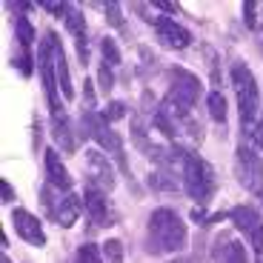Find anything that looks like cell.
Segmentation results:
<instances>
[{
	"instance_id": "obj_1",
	"label": "cell",
	"mask_w": 263,
	"mask_h": 263,
	"mask_svg": "<svg viewBox=\"0 0 263 263\" xmlns=\"http://www.w3.org/2000/svg\"><path fill=\"white\" fill-rule=\"evenodd\" d=\"M186 246V223L175 209H155L146 223V252L149 255H172Z\"/></svg>"
},
{
	"instance_id": "obj_2",
	"label": "cell",
	"mask_w": 263,
	"mask_h": 263,
	"mask_svg": "<svg viewBox=\"0 0 263 263\" xmlns=\"http://www.w3.org/2000/svg\"><path fill=\"white\" fill-rule=\"evenodd\" d=\"M175 160L180 163V172H183L186 195L195 203L203 206L212 197V192H215V169L203 158H197L195 152H186V149H175Z\"/></svg>"
},
{
	"instance_id": "obj_3",
	"label": "cell",
	"mask_w": 263,
	"mask_h": 263,
	"mask_svg": "<svg viewBox=\"0 0 263 263\" xmlns=\"http://www.w3.org/2000/svg\"><path fill=\"white\" fill-rule=\"evenodd\" d=\"M229 78L235 86V98H237V112H240V123L243 132H249L252 120L257 115V103H260V92H257V80L252 74V69L243 60H232L229 66Z\"/></svg>"
},
{
	"instance_id": "obj_17",
	"label": "cell",
	"mask_w": 263,
	"mask_h": 263,
	"mask_svg": "<svg viewBox=\"0 0 263 263\" xmlns=\"http://www.w3.org/2000/svg\"><path fill=\"white\" fill-rule=\"evenodd\" d=\"M54 58H58V80H60V92H63L66 100H74V86H72V78H69V63H66V54H63V46H60L58 34H54Z\"/></svg>"
},
{
	"instance_id": "obj_23",
	"label": "cell",
	"mask_w": 263,
	"mask_h": 263,
	"mask_svg": "<svg viewBox=\"0 0 263 263\" xmlns=\"http://www.w3.org/2000/svg\"><path fill=\"white\" fill-rule=\"evenodd\" d=\"M100 54H103V63H109V66H118L120 63V49H118V43H115L112 37L100 40Z\"/></svg>"
},
{
	"instance_id": "obj_29",
	"label": "cell",
	"mask_w": 263,
	"mask_h": 263,
	"mask_svg": "<svg viewBox=\"0 0 263 263\" xmlns=\"http://www.w3.org/2000/svg\"><path fill=\"white\" fill-rule=\"evenodd\" d=\"M255 9H257V3H255V0H246V3H243V20H246V26H249V29H257Z\"/></svg>"
},
{
	"instance_id": "obj_34",
	"label": "cell",
	"mask_w": 263,
	"mask_h": 263,
	"mask_svg": "<svg viewBox=\"0 0 263 263\" xmlns=\"http://www.w3.org/2000/svg\"><path fill=\"white\" fill-rule=\"evenodd\" d=\"M155 6H158V9H166L169 14H175V12H178V3H166V0H158Z\"/></svg>"
},
{
	"instance_id": "obj_6",
	"label": "cell",
	"mask_w": 263,
	"mask_h": 263,
	"mask_svg": "<svg viewBox=\"0 0 263 263\" xmlns=\"http://www.w3.org/2000/svg\"><path fill=\"white\" fill-rule=\"evenodd\" d=\"M80 135H83V138H92L100 149L115 152V155L123 149L120 135L109 126V120H106L100 112H95V109H86V112L80 115Z\"/></svg>"
},
{
	"instance_id": "obj_8",
	"label": "cell",
	"mask_w": 263,
	"mask_h": 263,
	"mask_svg": "<svg viewBox=\"0 0 263 263\" xmlns=\"http://www.w3.org/2000/svg\"><path fill=\"white\" fill-rule=\"evenodd\" d=\"M232 223H235L237 232H243L246 237H249L252 249L257 252V257L263 255V223H260V215H257L252 206H235V209L229 212Z\"/></svg>"
},
{
	"instance_id": "obj_36",
	"label": "cell",
	"mask_w": 263,
	"mask_h": 263,
	"mask_svg": "<svg viewBox=\"0 0 263 263\" xmlns=\"http://www.w3.org/2000/svg\"><path fill=\"white\" fill-rule=\"evenodd\" d=\"M0 263H12V260H9V257H6V255H3V260H0Z\"/></svg>"
},
{
	"instance_id": "obj_14",
	"label": "cell",
	"mask_w": 263,
	"mask_h": 263,
	"mask_svg": "<svg viewBox=\"0 0 263 263\" xmlns=\"http://www.w3.org/2000/svg\"><path fill=\"white\" fill-rule=\"evenodd\" d=\"M212 257L217 263H249L246 249L240 240H232L229 235H217L215 243H212Z\"/></svg>"
},
{
	"instance_id": "obj_5",
	"label": "cell",
	"mask_w": 263,
	"mask_h": 263,
	"mask_svg": "<svg viewBox=\"0 0 263 263\" xmlns=\"http://www.w3.org/2000/svg\"><path fill=\"white\" fill-rule=\"evenodd\" d=\"M166 78H169V103L175 106L180 115H186L192 106L200 100L203 86H200V80H197L195 74L180 69V66H172L169 72H166Z\"/></svg>"
},
{
	"instance_id": "obj_32",
	"label": "cell",
	"mask_w": 263,
	"mask_h": 263,
	"mask_svg": "<svg viewBox=\"0 0 263 263\" xmlns=\"http://www.w3.org/2000/svg\"><path fill=\"white\" fill-rule=\"evenodd\" d=\"M83 98H86V106L92 109L95 106V80H89V78L83 80Z\"/></svg>"
},
{
	"instance_id": "obj_4",
	"label": "cell",
	"mask_w": 263,
	"mask_h": 263,
	"mask_svg": "<svg viewBox=\"0 0 263 263\" xmlns=\"http://www.w3.org/2000/svg\"><path fill=\"white\" fill-rule=\"evenodd\" d=\"M37 66H40L43 92H46V100H49V112H52V115L63 112V103H60V98H58L60 80H58V58H54V32H46V34H43V40H40Z\"/></svg>"
},
{
	"instance_id": "obj_16",
	"label": "cell",
	"mask_w": 263,
	"mask_h": 263,
	"mask_svg": "<svg viewBox=\"0 0 263 263\" xmlns=\"http://www.w3.org/2000/svg\"><path fill=\"white\" fill-rule=\"evenodd\" d=\"M52 138H54V143H58V149L74 155V149H78V140H74V135H72V123H69L66 112L52 115Z\"/></svg>"
},
{
	"instance_id": "obj_19",
	"label": "cell",
	"mask_w": 263,
	"mask_h": 263,
	"mask_svg": "<svg viewBox=\"0 0 263 263\" xmlns=\"http://www.w3.org/2000/svg\"><path fill=\"white\" fill-rule=\"evenodd\" d=\"M14 37H17V49H23V52H32L34 26L29 23V17H17V20H14Z\"/></svg>"
},
{
	"instance_id": "obj_37",
	"label": "cell",
	"mask_w": 263,
	"mask_h": 263,
	"mask_svg": "<svg viewBox=\"0 0 263 263\" xmlns=\"http://www.w3.org/2000/svg\"><path fill=\"white\" fill-rule=\"evenodd\" d=\"M172 263H186V260H172Z\"/></svg>"
},
{
	"instance_id": "obj_7",
	"label": "cell",
	"mask_w": 263,
	"mask_h": 263,
	"mask_svg": "<svg viewBox=\"0 0 263 263\" xmlns=\"http://www.w3.org/2000/svg\"><path fill=\"white\" fill-rule=\"evenodd\" d=\"M235 175L240 180V186L249 192H263V160L255 149L249 146H237L235 152Z\"/></svg>"
},
{
	"instance_id": "obj_24",
	"label": "cell",
	"mask_w": 263,
	"mask_h": 263,
	"mask_svg": "<svg viewBox=\"0 0 263 263\" xmlns=\"http://www.w3.org/2000/svg\"><path fill=\"white\" fill-rule=\"evenodd\" d=\"M103 257H106V263H123V243H120L118 237L103 243Z\"/></svg>"
},
{
	"instance_id": "obj_11",
	"label": "cell",
	"mask_w": 263,
	"mask_h": 263,
	"mask_svg": "<svg viewBox=\"0 0 263 263\" xmlns=\"http://www.w3.org/2000/svg\"><path fill=\"white\" fill-rule=\"evenodd\" d=\"M86 169H89L86 175H89L92 186L98 183V189H103V192L115 189V172H112V166H109V160H106L98 149L86 152Z\"/></svg>"
},
{
	"instance_id": "obj_10",
	"label": "cell",
	"mask_w": 263,
	"mask_h": 263,
	"mask_svg": "<svg viewBox=\"0 0 263 263\" xmlns=\"http://www.w3.org/2000/svg\"><path fill=\"white\" fill-rule=\"evenodd\" d=\"M155 34L166 49H186L192 43L189 29H183L172 17H155Z\"/></svg>"
},
{
	"instance_id": "obj_21",
	"label": "cell",
	"mask_w": 263,
	"mask_h": 263,
	"mask_svg": "<svg viewBox=\"0 0 263 263\" xmlns=\"http://www.w3.org/2000/svg\"><path fill=\"white\" fill-rule=\"evenodd\" d=\"M149 186L158 192H178V180L169 172H149Z\"/></svg>"
},
{
	"instance_id": "obj_35",
	"label": "cell",
	"mask_w": 263,
	"mask_h": 263,
	"mask_svg": "<svg viewBox=\"0 0 263 263\" xmlns=\"http://www.w3.org/2000/svg\"><path fill=\"white\" fill-rule=\"evenodd\" d=\"M255 143L263 149V118H260V123H257V132H255Z\"/></svg>"
},
{
	"instance_id": "obj_15",
	"label": "cell",
	"mask_w": 263,
	"mask_h": 263,
	"mask_svg": "<svg viewBox=\"0 0 263 263\" xmlns=\"http://www.w3.org/2000/svg\"><path fill=\"white\" fill-rule=\"evenodd\" d=\"M43 163H46V178L49 183L54 186V189L60 192H69L72 189V175L66 172L63 160H60V155L54 149H46V155H43Z\"/></svg>"
},
{
	"instance_id": "obj_12",
	"label": "cell",
	"mask_w": 263,
	"mask_h": 263,
	"mask_svg": "<svg viewBox=\"0 0 263 263\" xmlns=\"http://www.w3.org/2000/svg\"><path fill=\"white\" fill-rule=\"evenodd\" d=\"M66 29L72 32L74 43H78V58H80V66H89V32H86V17L78 6H69L66 12Z\"/></svg>"
},
{
	"instance_id": "obj_13",
	"label": "cell",
	"mask_w": 263,
	"mask_h": 263,
	"mask_svg": "<svg viewBox=\"0 0 263 263\" xmlns=\"http://www.w3.org/2000/svg\"><path fill=\"white\" fill-rule=\"evenodd\" d=\"M12 223L14 229H17V235L26 240V243L32 246H46V235H43V226H40V220L34 215H29L26 209H14L12 212Z\"/></svg>"
},
{
	"instance_id": "obj_26",
	"label": "cell",
	"mask_w": 263,
	"mask_h": 263,
	"mask_svg": "<svg viewBox=\"0 0 263 263\" xmlns=\"http://www.w3.org/2000/svg\"><path fill=\"white\" fill-rule=\"evenodd\" d=\"M12 66L17 69L20 74H32V52H23V49H17L14 52V58H12Z\"/></svg>"
},
{
	"instance_id": "obj_27",
	"label": "cell",
	"mask_w": 263,
	"mask_h": 263,
	"mask_svg": "<svg viewBox=\"0 0 263 263\" xmlns=\"http://www.w3.org/2000/svg\"><path fill=\"white\" fill-rule=\"evenodd\" d=\"M40 203H43V209H46L52 217H58V203H54V186L52 183H46L43 189H40Z\"/></svg>"
},
{
	"instance_id": "obj_38",
	"label": "cell",
	"mask_w": 263,
	"mask_h": 263,
	"mask_svg": "<svg viewBox=\"0 0 263 263\" xmlns=\"http://www.w3.org/2000/svg\"><path fill=\"white\" fill-rule=\"evenodd\" d=\"M260 49H263V37H260Z\"/></svg>"
},
{
	"instance_id": "obj_28",
	"label": "cell",
	"mask_w": 263,
	"mask_h": 263,
	"mask_svg": "<svg viewBox=\"0 0 263 263\" xmlns=\"http://www.w3.org/2000/svg\"><path fill=\"white\" fill-rule=\"evenodd\" d=\"M126 112H129V109H126V103H120V100H112V103L106 106L103 112V118L109 120V123H115V120H120V118H126Z\"/></svg>"
},
{
	"instance_id": "obj_22",
	"label": "cell",
	"mask_w": 263,
	"mask_h": 263,
	"mask_svg": "<svg viewBox=\"0 0 263 263\" xmlns=\"http://www.w3.org/2000/svg\"><path fill=\"white\" fill-rule=\"evenodd\" d=\"M100 255H103V249H98V243H83L74 255V263H103Z\"/></svg>"
},
{
	"instance_id": "obj_9",
	"label": "cell",
	"mask_w": 263,
	"mask_h": 263,
	"mask_svg": "<svg viewBox=\"0 0 263 263\" xmlns=\"http://www.w3.org/2000/svg\"><path fill=\"white\" fill-rule=\"evenodd\" d=\"M83 206H86V215L92 217V226H98V229H106V226L118 223V215L112 212V206H109V200H106L103 189H98V186H89V189H86Z\"/></svg>"
},
{
	"instance_id": "obj_25",
	"label": "cell",
	"mask_w": 263,
	"mask_h": 263,
	"mask_svg": "<svg viewBox=\"0 0 263 263\" xmlns=\"http://www.w3.org/2000/svg\"><path fill=\"white\" fill-rule=\"evenodd\" d=\"M98 86H100V92L103 95H109L115 89V74H112V69H109V63L98 66Z\"/></svg>"
},
{
	"instance_id": "obj_30",
	"label": "cell",
	"mask_w": 263,
	"mask_h": 263,
	"mask_svg": "<svg viewBox=\"0 0 263 263\" xmlns=\"http://www.w3.org/2000/svg\"><path fill=\"white\" fill-rule=\"evenodd\" d=\"M120 9L115 6V3H106V17H109V23L112 26H118V29H123V14H118Z\"/></svg>"
},
{
	"instance_id": "obj_31",
	"label": "cell",
	"mask_w": 263,
	"mask_h": 263,
	"mask_svg": "<svg viewBox=\"0 0 263 263\" xmlns=\"http://www.w3.org/2000/svg\"><path fill=\"white\" fill-rule=\"evenodd\" d=\"M43 9H49V12L54 14V17H66V12H69V3H58V0H46V3H43Z\"/></svg>"
},
{
	"instance_id": "obj_20",
	"label": "cell",
	"mask_w": 263,
	"mask_h": 263,
	"mask_svg": "<svg viewBox=\"0 0 263 263\" xmlns=\"http://www.w3.org/2000/svg\"><path fill=\"white\" fill-rule=\"evenodd\" d=\"M206 109H209L215 123H226V118H229V106H226V98L220 92H212L206 98Z\"/></svg>"
},
{
	"instance_id": "obj_18",
	"label": "cell",
	"mask_w": 263,
	"mask_h": 263,
	"mask_svg": "<svg viewBox=\"0 0 263 263\" xmlns=\"http://www.w3.org/2000/svg\"><path fill=\"white\" fill-rule=\"evenodd\" d=\"M78 217H80V200H78V195H66L63 200H60V206H58V220L63 229H69V226H74L78 223Z\"/></svg>"
},
{
	"instance_id": "obj_33",
	"label": "cell",
	"mask_w": 263,
	"mask_h": 263,
	"mask_svg": "<svg viewBox=\"0 0 263 263\" xmlns=\"http://www.w3.org/2000/svg\"><path fill=\"white\" fill-rule=\"evenodd\" d=\"M0 197H3V203H6V200H14V189H12V183L0 180Z\"/></svg>"
}]
</instances>
